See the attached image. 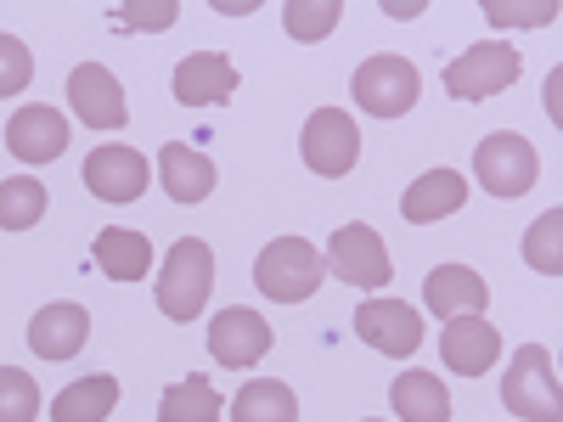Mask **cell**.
I'll use <instances>...</instances> for the list:
<instances>
[{
    "label": "cell",
    "mask_w": 563,
    "mask_h": 422,
    "mask_svg": "<svg viewBox=\"0 0 563 422\" xmlns=\"http://www.w3.org/2000/svg\"><path fill=\"white\" fill-rule=\"evenodd\" d=\"M327 276V259L316 254V243L305 237H276L260 259H254V288L276 304H305Z\"/></svg>",
    "instance_id": "6da1fadb"
},
{
    "label": "cell",
    "mask_w": 563,
    "mask_h": 422,
    "mask_svg": "<svg viewBox=\"0 0 563 422\" xmlns=\"http://www.w3.org/2000/svg\"><path fill=\"white\" fill-rule=\"evenodd\" d=\"M209 288H214V254L209 243L198 237H180L158 270V310L169 321H192L203 304H209Z\"/></svg>",
    "instance_id": "7a4b0ae2"
},
{
    "label": "cell",
    "mask_w": 563,
    "mask_h": 422,
    "mask_svg": "<svg viewBox=\"0 0 563 422\" xmlns=\"http://www.w3.org/2000/svg\"><path fill=\"white\" fill-rule=\"evenodd\" d=\"M501 400L525 422H563V395H558V378H552V355L541 344H525L519 355H512L507 378H501Z\"/></svg>",
    "instance_id": "3957f363"
},
{
    "label": "cell",
    "mask_w": 563,
    "mask_h": 422,
    "mask_svg": "<svg viewBox=\"0 0 563 422\" xmlns=\"http://www.w3.org/2000/svg\"><path fill=\"white\" fill-rule=\"evenodd\" d=\"M350 90H355V108H366L372 119H400L406 108H417L422 79H417V68L406 57L384 52V57H372V63L355 68Z\"/></svg>",
    "instance_id": "277c9868"
},
{
    "label": "cell",
    "mask_w": 563,
    "mask_h": 422,
    "mask_svg": "<svg viewBox=\"0 0 563 422\" xmlns=\"http://www.w3.org/2000/svg\"><path fill=\"white\" fill-rule=\"evenodd\" d=\"M474 175H479V186H485L490 198H525L530 186H536V175H541V164H536V147H530L525 135L501 130V135H485L479 141Z\"/></svg>",
    "instance_id": "5b68a950"
},
{
    "label": "cell",
    "mask_w": 563,
    "mask_h": 422,
    "mask_svg": "<svg viewBox=\"0 0 563 422\" xmlns=\"http://www.w3.org/2000/svg\"><path fill=\"white\" fill-rule=\"evenodd\" d=\"M519 68L525 63H519L512 45L485 40V45H467L456 63H445V90L456 102H485V97H496V90H507L512 79H519Z\"/></svg>",
    "instance_id": "8992f818"
},
{
    "label": "cell",
    "mask_w": 563,
    "mask_h": 422,
    "mask_svg": "<svg viewBox=\"0 0 563 422\" xmlns=\"http://www.w3.org/2000/svg\"><path fill=\"white\" fill-rule=\"evenodd\" d=\"M327 270L350 281V288H389V276H395L389 248L372 225H339L333 248H327Z\"/></svg>",
    "instance_id": "52a82bcc"
},
{
    "label": "cell",
    "mask_w": 563,
    "mask_h": 422,
    "mask_svg": "<svg viewBox=\"0 0 563 422\" xmlns=\"http://www.w3.org/2000/svg\"><path fill=\"white\" fill-rule=\"evenodd\" d=\"M305 164L316 169V175H350L355 169V158H361V135H355V119L344 113V108H316V119L305 124Z\"/></svg>",
    "instance_id": "ba28073f"
},
{
    "label": "cell",
    "mask_w": 563,
    "mask_h": 422,
    "mask_svg": "<svg viewBox=\"0 0 563 422\" xmlns=\"http://www.w3.org/2000/svg\"><path fill=\"white\" fill-rule=\"evenodd\" d=\"M68 108H74L90 130H119V124L130 119L124 90H119V79H113L102 63H79V68L68 74Z\"/></svg>",
    "instance_id": "9c48e42d"
},
{
    "label": "cell",
    "mask_w": 563,
    "mask_h": 422,
    "mask_svg": "<svg viewBox=\"0 0 563 422\" xmlns=\"http://www.w3.org/2000/svg\"><path fill=\"white\" fill-rule=\"evenodd\" d=\"M355 333L378 355H411L422 344V315L400 299H372V304L355 310Z\"/></svg>",
    "instance_id": "30bf717a"
},
{
    "label": "cell",
    "mask_w": 563,
    "mask_h": 422,
    "mask_svg": "<svg viewBox=\"0 0 563 422\" xmlns=\"http://www.w3.org/2000/svg\"><path fill=\"white\" fill-rule=\"evenodd\" d=\"M265 349H271V326H265V315L260 310H220L214 321H209V355L220 360V366H254V360H265Z\"/></svg>",
    "instance_id": "8fae6325"
},
{
    "label": "cell",
    "mask_w": 563,
    "mask_h": 422,
    "mask_svg": "<svg viewBox=\"0 0 563 422\" xmlns=\"http://www.w3.org/2000/svg\"><path fill=\"white\" fill-rule=\"evenodd\" d=\"M85 186L102 203H135L147 192V158L135 147H97L85 158Z\"/></svg>",
    "instance_id": "7c38bea8"
},
{
    "label": "cell",
    "mask_w": 563,
    "mask_h": 422,
    "mask_svg": "<svg viewBox=\"0 0 563 422\" xmlns=\"http://www.w3.org/2000/svg\"><path fill=\"white\" fill-rule=\"evenodd\" d=\"M440 355L456 378H485L501 355V333L485 321V315H456L445 321V338H440Z\"/></svg>",
    "instance_id": "4fadbf2b"
},
{
    "label": "cell",
    "mask_w": 563,
    "mask_h": 422,
    "mask_svg": "<svg viewBox=\"0 0 563 422\" xmlns=\"http://www.w3.org/2000/svg\"><path fill=\"white\" fill-rule=\"evenodd\" d=\"M7 147L23 164H52L57 153H68V119L57 108H18L7 124Z\"/></svg>",
    "instance_id": "5bb4252c"
},
{
    "label": "cell",
    "mask_w": 563,
    "mask_h": 422,
    "mask_svg": "<svg viewBox=\"0 0 563 422\" xmlns=\"http://www.w3.org/2000/svg\"><path fill=\"white\" fill-rule=\"evenodd\" d=\"M422 304H429L440 321L485 315L490 288L479 281V270H467V265H440V270H429V281H422Z\"/></svg>",
    "instance_id": "9a60e30c"
},
{
    "label": "cell",
    "mask_w": 563,
    "mask_h": 422,
    "mask_svg": "<svg viewBox=\"0 0 563 422\" xmlns=\"http://www.w3.org/2000/svg\"><path fill=\"white\" fill-rule=\"evenodd\" d=\"M90 338V315L79 304H45L34 321H29V349L40 360H74Z\"/></svg>",
    "instance_id": "2e32d148"
},
{
    "label": "cell",
    "mask_w": 563,
    "mask_h": 422,
    "mask_svg": "<svg viewBox=\"0 0 563 422\" xmlns=\"http://www.w3.org/2000/svg\"><path fill=\"white\" fill-rule=\"evenodd\" d=\"M231 90H238V68H231V57H220V52H192L175 68V97L186 108H214V102L231 97Z\"/></svg>",
    "instance_id": "e0dca14e"
},
{
    "label": "cell",
    "mask_w": 563,
    "mask_h": 422,
    "mask_svg": "<svg viewBox=\"0 0 563 422\" xmlns=\"http://www.w3.org/2000/svg\"><path fill=\"white\" fill-rule=\"evenodd\" d=\"M462 203H467V180H462L456 169H429V175H417V180L406 186L400 214H406L411 225H434V220L456 214Z\"/></svg>",
    "instance_id": "ac0fdd59"
},
{
    "label": "cell",
    "mask_w": 563,
    "mask_h": 422,
    "mask_svg": "<svg viewBox=\"0 0 563 422\" xmlns=\"http://www.w3.org/2000/svg\"><path fill=\"white\" fill-rule=\"evenodd\" d=\"M158 175H164V192L175 203H203L214 192V164L198 147H186V141H169L158 153Z\"/></svg>",
    "instance_id": "d6986e66"
},
{
    "label": "cell",
    "mask_w": 563,
    "mask_h": 422,
    "mask_svg": "<svg viewBox=\"0 0 563 422\" xmlns=\"http://www.w3.org/2000/svg\"><path fill=\"white\" fill-rule=\"evenodd\" d=\"M389 400H395L400 422H451V395L434 371H406V378H395Z\"/></svg>",
    "instance_id": "ffe728a7"
},
{
    "label": "cell",
    "mask_w": 563,
    "mask_h": 422,
    "mask_svg": "<svg viewBox=\"0 0 563 422\" xmlns=\"http://www.w3.org/2000/svg\"><path fill=\"white\" fill-rule=\"evenodd\" d=\"M119 406V378H79L52 400V422H108Z\"/></svg>",
    "instance_id": "44dd1931"
},
{
    "label": "cell",
    "mask_w": 563,
    "mask_h": 422,
    "mask_svg": "<svg viewBox=\"0 0 563 422\" xmlns=\"http://www.w3.org/2000/svg\"><path fill=\"white\" fill-rule=\"evenodd\" d=\"M97 265L113 281H141V276H147V265H153V243L141 237V231L108 225L102 237H97Z\"/></svg>",
    "instance_id": "7402d4cb"
},
{
    "label": "cell",
    "mask_w": 563,
    "mask_h": 422,
    "mask_svg": "<svg viewBox=\"0 0 563 422\" xmlns=\"http://www.w3.org/2000/svg\"><path fill=\"white\" fill-rule=\"evenodd\" d=\"M231 422H299V400H294L288 384L254 378V384H243L238 400H231Z\"/></svg>",
    "instance_id": "603a6c76"
},
{
    "label": "cell",
    "mask_w": 563,
    "mask_h": 422,
    "mask_svg": "<svg viewBox=\"0 0 563 422\" xmlns=\"http://www.w3.org/2000/svg\"><path fill=\"white\" fill-rule=\"evenodd\" d=\"M158 422H220V395L209 378H180L158 400Z\"/></svg>",
    "instance_id": "cb8c5ba5"
},
{
    "label": "cell",
    "mask_w": 563,
    "mask_h": 422,
    "mask_svg": "<svg viewBox=\"0 0 563 422\" xmlns=\"http://www.w3.org/2000/svg\"><path fill=\"white\" fill-rule=\"evenodd\" d=\"M45 186L18 175V180H0V231H29L40 214H45Z\"/></svg>",
    "instance_id": "d4e9b609"
},
{
    "label": "cell",
    "mask_w": 563,
    "mask_h": 422,
    "mask_svg": "<svg viewBox=\"0 0 563 422\" xmlns=\"http://www.w3.org/2000/svg\"><path fill=\"white\" fill-rule=\"evenodd\" d=\"M339 18H344L339 0H288L282 7V23H288L294 40H327L339 29Z\"/></svg>",
    "instance_id": "484cf974"
},
{
    "label": "cell",
    "mask_w": 563,
    "mask_h": 422,
    "mask_svg": "<svg viewBox=\"0 0 563 422\" xmlns=\"http://www.w3.org/2000/svg\"><path fill=\"white\" fill-rule=\"evenodd\" d=\"M558 237H563V214L547 209V214L530 225V237H525V259H530L541 276H558V270H563V248H558Z\"/></svg>",
    "instance_id": "4316f807"
},
{
    "label": "cell",
    "mask_w": 563,
    "mask_h": 422,
    "mask_svg": "<svg viewBox=\"0 0 563 422\" xmlns=\"http://www.w3.org/2000/svg\"><path fill=\"white\" fill-rule=\"evenodd\" d=\"M40 417V389L29 371L0 366V422H34Z\"/></svg>",
    "instance_id": "83f0119b"
},
{
    "label": "cell",
    "mask_w": 563,
    "mask_h": 422,
    "mask_svg": "<svg viewBox=\"0 0 563 422\" xmlns=\"http://www.w3.org/2000/svg\"><path fill=\"white\" fill-rule=\"evenodd\" d=\"M29 79H34L29 45L12 40V34H0V97H18V90H29Z\"/></svg>",
    "instance_id": "f1b7e54d"
},
{
    "label": "cell",
    "mask_w": 563,
    "mask_h": 422,
    "mask_svg": "<svg viewBox=\"0 0 563 422\" xmlns=\"http://www.w3.org/2000/svg\"><path fill=\"white\" fill-rule=\"evenodd\" d=\"M485 18H490V23H519V29H530V23H552L558 7H552V0H485Z\"/></svg>",
    "instance_id": "f546056e"
},
{
    "label": "cell",
    "mask_w": 563,
    "mask_h": 422,
    "mask_svg": "<svg viewBox=\"0 0 563 422\" xmlns=\"http://www.w3.org/2000/svg\"><path fill=\"white\" fill-rule=\"evenodd\" d=\"M175 18H180L175 0H130V7H119V23H124V29H147V34L169 29Z\"/></svg>",
    "instance_id": "4dcf8cb0"
},
{
    "label": "cell",
    "mask_w": 563,
    "mask_h": 422,
    "mask_svg": "<svg viewBox=\"0 0 563 422\" xmlns=\"http://www.w3.org/2000/svg\"><path fill=\"white\" fill-rule=\"evenodd\" d=\"M417 12H422V0H411V7H400V0H389V18H400V23H406V18H417Z\"/></svg>",
    "instance_id": "1f68e13d"
},
{
    "label": "cell",
    "mask_w": 563,
    "mask_h": 422,
    "mask_svg": "<svg viewBox=\"0 0 563 422\" xmlns=\"http://www.w3.org/2000/svg\"><path fill=\"white\" fill-rule=\"evenodd\" d=\"M361 422H372V417H361Z\"/></svg>",
    "instance_id": "d6a6232c"
}]
</instances>
